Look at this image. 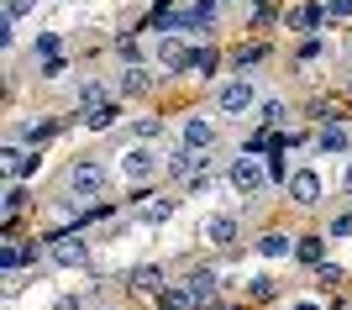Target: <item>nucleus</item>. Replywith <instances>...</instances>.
<instances>
[{
    "mask_svg": "<svg viewBox=\"0 0 352 310\" xmlns=\"http://www.w3.org/2000/svg\"><path fill=\"white\" fill-rule=\"evenodd\" d=\"M326 236H331V242H347L352 236V210H337V216L326 221Z\"/></svg>",
    "mask_w": 352,
    "mask_h": 310,
    "instance_id": "33",
    "label": "nucleus"
},
{
    "mask_svg": "<svg viewBox=\"0 0 352 310\" xmlns=\"http://www.w3.org/2000/svg\"><path fill=\"white\" fill-rule=\"evenodd\" d=\"M284 195H289V206L316 210V206L326 200V179H321V168H316V163H294V174H289V184H284Z\"/></svg>",
    "mask_w": 352,
    "mask_h": 310,
    "instance_id": "5",
    "label": "nucleus"
},
{
    "mask_svg": "<svg viewBox=\"0 0 352 310\" xmlns=\"http://www.w3.org/2000/svg\"><path fill=\"white\" fill-rule=\"evenodd\" d=\"M74 100H79V111H95V105H105V100H111V89H105L100 79H85V85L74 89Z\"/></svg>",
    "mask_w": 352,
    "mask_h": 310,
    "instance_id": "26",
    "label": "nucleus"
},
{
    "mask_svg": "<svg viewBox=\"0 0 352 310\" xmlns=\"http://www.w3.org/2000/svg\"><path fill=\"white\" fill-rule=\"evenodd\" d=\"M126 284L142 289V295H158L163 284H168V274H163V263H137V268H126Z\"/></svg>",
    "mask_w": 352,
    "mask_h": 310,
    "instance_id": "17",
    "label": "nucleus"
},
{
    "mask_svg": "<svg viewBox=\"0 0 352 310\" xmlns=\"http://www.w3.org/2000/svg\"><path fill=\"white\" fill-rule=\"evenodd\" d=\"M37 5H43V0H6V16H11V21H27Z\"/></svg>",
    "mask_w": 352,
    "mask_h": 310,
    "instance_id": "36",
    "label": "nucleus"
},
{
    "mask_svg": "<svg viewBox=\"0 0 352 310\" xmlns=\"http://www.w3.org/2000/svg\"><path fill=\"white\" fill-rule=\"evenodd\" d=\"M153 300H158V310H200V305H195V295H190V284H174V279L163 284Z\"/></svg>",
    "mask_w": 352,
    "mask_h": 310,
    "instance_id": "23",
    "label": "nucleus"
},
{
    "mask_svg": "<svg viewBox=\"0 0 352 310\" xmlns=\"http://www.w3.org/2000/svg\"><path fill=\"white\" fill-rule=\"evenodd\" d=\"M116 179L121 184H153V179H163V153L153 142H126L116 153Z\"/></svg>",
    "mask_w": 352,
    "mask_h": 310,
    "instance_id": "3",
    "label": "nucleus"
},
{
    "mask_svg": "<svg viewBox=\"0 0 352 310\" xmlns=\"http://www.w3.org/2000/svg\"><path fill=\"white\" fill-rule=\"evenodd\" d=\"M206 163H210V153H195V148H184V142H174V148L163 153V179H168V184H190Z\"/></svg>",
    "mask_w": 352,
    "mask_h": 310,
    "instance_id": "7",
    "label": "nucleus"
},
{
    "mask_svg": "<svg viewBox=\"0 0 352 310\" xmlns=\"http://www.w3.org/2000/svg\"><path fill=\"white\" fill-rule=\"evenodd\" d=\"M226 184H232L236 200H263V190L274 179H268V163L258 158V153H236V158L226 163Z\"/></svg>",
    "mask_w": 352,
    "mask_h": 310,
    "instance_id": "4",
    "label": "nucleus"
},
{
    "mask_svg": "<svg viewBox=\"0 0 352 310\" xmlns=\"http://www.w3.org/2000/svg\"><path fill=\"white\" fill-rule=\"evenodd\" d=\"M310 148H316V158H352V126L347 121H326Z\"/></svg>",
    "mask_w": 352,
    "mask_h": 310,
    "instance_id": "12",
    "label": "nucleus"
},
{
    "mask_svg": "<svg viewBox=\"0 0 352 310\" xmlns=\"http://www.w3.org/2000/svg\"><path fill=\"white\" fill-rule=\"evenodd\" d=\"M316 279H321V284H342V268H331V263H321V268H316Z\"/></svg>",
    "mask_w": 352,
    "mask_h": 310,
    "instance_id": "41",
    "label": "nucleus"
},
{
    "mask_svg": "<svg viewBox=\"0 0 352 310\" xmlns=\"http://www.w3.org/2000/svg\"><path fill=\"white\" fill-rule=\"evenodd\" d=\"M53 310H79V295H58V300H53Z\"/></svg>",
    "mask_w": 352,
    "mask_h": 310,
    "instance_id": "42",
    "label": "nucleus"
},
{
    "mask_svg": "<svg viewBox=\"0 0 352 310\" xmlns=\"http://www.w3.org/2000/svg\"><path fill=\"white\" fill-rule=\"evenodd\" d=\"M274 289H279V279H274V274H252V279H248V295H252V300H274Z\"/></svg>",
    "mask_w": 352,
    "mask_h": 310,
    "instance_id": "32",
    "label": "nucleus"
},
{
    "mask_svg": "<svg viewBox=\"0 0 352 310\" xmlns=\"http://www.w3.org/2000/svg\"><path fill=\"white\" fill-rule=\"evenodd\" d=\"M32 258H37V247H32V242H6V247H0V268H6V274H16V268H27Z\"/></svg>",
    "mask_w": 352,
    "mask_h": 310,
    "instance_id": "25",
    "label": "nucleus"
},
{
    "mask_svg": "<svg viewBox=\"0 0 352 310\" xmlns=\"http://www.w3.org/2000/svg\"><path fill=\"white\" fill-rule=\"evenodd\" d=\"M100 310H111V305H100Z\"/></svg>",
    "mask_w": 352,
    "mask_h": 310,
    "instance_id": "44",
    "label": "nucleus"
},
{
    "mask_svg": "<svg viewBox=\"0 0 352 310\" xmlns=\"http://www.w3.org/2000/svg\"><path fill=\"white\" fill-rule=\"evenodd\" d=\"M184 195H190V200H200V195H216V174H210V163L190 179V184H184Z\"/></svg>",
    "mask_w": 352,
    "mask_h": 310,
    "instance_id": "31",
    "label": "nucleus"
},
{
    "mask_svg": "<svg viewBox=\"0 0 352 310\" xmlns=\"http://www.w3.org/2000/svg\"><path fill=\"white\" fill-rule=\"evenodd\" d=\"M111 179H116V168H105V158H74L69 174H63V190H69L74 200H105V195H111Z\"/></svg>",
    "mask_w": 352,
    "mask_h": 310,
    "instance_id": "1",
    "label": "nucleus"
},
{
    "mask_svg": "<svg viewBox=\"0 0 352 310\" xmlns=\"http://www.w3.org/2000/svg\"><path fill=\"white\" fill-rule=\"evenodd\" d=\"M163 137V116H137L132 121V142H158Z\"/></svg>",
    "mask_w": 352,
    "mask_h": 310,
    "instance_id": "29",
    "label": "nucleus"
},
{
    "mask_svg": "<svg viewBox=\"0 0 352 310\" xmlns=\"http://www.w3.org/2000/svg\"><path fill=\"white\" fill-rule=\"evenodd\" d=\"M236 236H242V216H236V210H210L206 221H200V242H206V247H232Z\"/></svg>",
    "mask_w": 352,
    "mask_h": 310,
    "instance_id": "9",
    "label": "nucleus"
},
{
    "mask_svg": "<svg viewBox=\"0 0 352 310\" xmlns=\"http://www.w3.org/2000/svg\"><path fill=\"white\" fill-rule=\"evenodd\" d=\"M153 58H158V69H168V74H195V43H184V37H158V47H153Z\"/></svg>",
    "mask_w": 352,
    "mask_h": 310,
    "instance_id": "10",
    "label": "nucleus"
},
{
    "mask_svg": "<svg viewBox=\"0 0 352 310\" xmlns=\"http://www.w3.org/2000/svg\"><path fill=\"white\" fill-rule=\"evenodd\" d=\"M326 16H331V21H347V16H352V0H326Z\"/></svg>",
    "mask_w": 352,
    "mask_h": 310,
    "instance_id": "38",
    "label": "nucleus"
},
{
    "mask_svg": "<svg viewBox=\"0 0 352 310\" xmlns=\"http://www.w3.org/2000/svg\"><path fill=\"white\" fill-rule=\"evenodd\" d=\"M289 310H326V305H321L316 295H294V300H289Z\"/></svg>",
    "mask_w": 352,
    "mask_h": 310,
    "instance_id": "40",
    "label": "nucleus"
},
{
    "mask_svg": "<svg viewBox=\"0 0 352 310\" xmlns=\"http://www.w3.org/2000/svg\"><path fill=\"white\" fill-rule=\"evenodd\" d=\"M179 142L195 148V153H210L216 148V121H210L206 111H184V116H179Z\"/></svg>",
    "mask_w": 352,
    "mask_h": 310,
    "instance_id": "11",
    "label": "nucleus"
},
{
    "mask_svg": "<svg viewBox=\"0 0 352 310\" xmlns=\"http://www.w3.org/2000/svg\"><path fill=\"white\" fill-rule=\"evenodd\" d=\"M221 74V53L216 47H195V79H216Z\"/></svg>",
    "mask_w": 352,
    "mask_h": 310,
    "instance_id": "28",
    "label": "nucleus"
},
{
    "mask_svg": "<svg viewBox=\"0 0 352 310\" xmlns=\"http://www.w3.org/2000/svg\"><path fill=\"white\" fill-rule=\"evenodd\" d=\"M184 284H190V295H195L200 310H221V274L216 268H195Z\"/></svg>",
    "mask_w": 352,
    "mask_h": 310,
    "instance_id": "13",
    "label": "nucleus"
},
{
    "mask_svg": "<svg viewBox=\"0 0 352 310\" xmlns=\"http://www.w3.org/2000/svg\"><path fill=\"white\" fill-rule=\"evenodd\" d=\"M116 58L126 63V69H132V63H142V43H137L132 32H121V37H116Z\"/></svg>",
    "mask_w": 352,
    "mask_h": 310,
    "instance_id": "30",
    "label": "nucleus"
},
{
    "mask_svg": "<svg viewBox=\"0 0 352 310\" xmlns=\"http://www.w3.org/2000/svg\"><path fill=\"white\" fill-rule=\"evenodd\" d=\"M27 184H11V190H6V200H0V206H6V216H21V210H27Z\"/></svg>",
    "mask_w": 352,
    "mask_h": 310,
    "instance_id": "34",
    "label": "nucleus"
},
{
    "mask_svg": "<svg viewBox=\"0 0 352 310\" xmlns=\"http://www.w3.org/2000/svg\"><path fill=\"white\" fill-rule=\"evenodd\" d=\"M16 43H21V32H16V21H11V16H0V47L11 53Z\"/></svg>",
    "mask_w": 352,
    "mask_h": 310,
    "instance_id": "37",
    "label": "nucleus"
},
{
    "mask_svg": "<svg viewBox=\"0 0 352 310\" xmlns=\"http://www.w3.org/2000/svg\"><path fill=\"white\" fill-rule=\"evenodd\" d=\"M337 190L352 195V158H342V168H337Z\"/></svg>",
    "mask_w": 352,
    "mask_h": 310,
    "instance_id": "39",
    "label": "nucleus"
},
{
    "mask_svg": "<svg viewBox=\"0 0 352 310\" xmlns=\"http://www.w3.org/2000/svg\"><path fill=\"white\" fill-rule=\"evenodd\" d=\"M89 258H95L89 236H47V263L53 268H85Z\"/></svg>",
    "mask_w": 352,
    "mask_h": 310,
    "instance_id": "8",
    "label": "nucleus"
},
{
    "mask_svg": "<svg viewBox=\"0 0 352 310\" xmlns=\"http://www.w3.org/2000/svg\"><path fill=\"white\" fill-rule=\"evenodd\" d=\"M221 5L226 0H190V16H195V37H210L221 21Z\"/></svg>",
    "mask_w": 352,
    "mask_h": 310,
    "instance_id": "21",
    "label": "nucleus"
},
{
    "mask_svg": "<svg viewBox=\"0 0 352 310\" xmlns=\"http://www.w3.org/2000/svg\"><path fill=\"white\" fill-rule=\"evenodd\" d=\"M121 100H147L153 95V69H142V63H132V69H121Z\"/></svg>",
    "mask_w": 352,
    "mask_h": 310,
    "instance_id": "15",
    "label": "nucleus"
},
{
    "mask_svg": "<svg viewBox=\"0 0 352 310\" xmlns=\"http://www.w3.org/2000/svg\"><path fill=\"white\" fill-rule=\"evenodd\" d=\"M37 74H43L47 85H58V79L69 74V58H47V63H37Z\"/></svg>",
    "mask_w": 352,
    "mask_h": 310,
    "instance_id": "35",
    "label": "nucleus"
},
{
    "mask_svg": "<svg viewBox=\"0 0 352 310\" xmlns=\"http://www.w3.org/2000/svg\"><path fill=\"white\" fill-rule=\"evenodd\" d=\"M326 242H331V236H294V263H305V268H321L326 263Z\"/></svg>",
    "mask_w": 352,
    "mask_h": 310,
    "instance_id": "18",
    "label": "nucleus"
},
{
    "mask_svg": "<svg viewBox=\"0 0 352 310\" xmlns=\"http://www.w3.org/2000/svg\"><path fill=\"white\" fill-rule=\"evenodd\" d=\"M321 21H326V5H300V11H294V32H305V37H316Z\"/></svg>",
    "mask_w": 352,
    "mask_h": 310,
    "instance_id": "27",
    "label": "nucleus"
},
{
    "mask_svg": "<svg viewBox=\"0 0 352 310\" xmlns=\"http://www.w3.org/2000/svg\"><path fill=\"white\" fill-rule=\"evenodd\" d=\"M179 206H184V200H168V195H158V200H147V206L137 210V221H142V226H163V221H174V216H179Z\"/></svg>",
    "mask_w": 352,
    "mask_h": 310,
    "instance_id": "19",
    "label": "nucleus"
},
{
    "mask_svg": "<svg viewBox=\"0 0 352 310\" xmlns=\"http://www.w3.org/2000/svg\"><path fill=\"white\" fill-rule=\"evenodd\" d=\"M32 58H37V63H47V58H63V32L43 27L37 37H32Z\"/></svg>",
    "mask_w": 352,
    "mask_h": 310,
    "instance_id": "24",
    "label": "nucleus"
},
{
    "mask_svg": "<svg viewBox=\"0 0 352 310\" xmlns=\"http://www.w3.org/2000/svg\"><path fill=\"white\" fill-rule=\"evenodd\" d=\"M258 79L252 74H232V79H221L216 85V116H226V121H248L252 111H258Z\"/></svg>",
    "mask_w": 352,
    "mask_h": 310,
    "instance_id": "2",
    "label": "nucleus"
},
{
    "mask_svg": "<svg viewBox=\"0 0 352 310\" xmlns=\"http://www.w3.org/2000/svg\"><path fill=\"white\" fill-rule=\"evenodd\" d=\"M258 258H263V263H284V258H294V236L289 232H263V236H258Z\"/></svg>",
    "mask_w": 352,
    "mask_h": 310,
    "instance_id": "16",
    "label": "nucleus"
},
{
    "mask_svg": "<svg viewBox=\"0 0 352 310\" xmlns=\"http://www.w3.org/2000/svg\"><path fill=\"white\" fill-rule=\"evenodd\" d=\"M126 116V111H121V100H105V105H95V111H85V132H111V126H116V121Z\"/></svg>",
    "mask_w": 352,
    "mask_h": 310,
    "instance_id": "20",
    "label": "nucleus"
},
{
    "mask_svg": "<svg viewBox=\"0 0 352 310\" xmlns=\"http://www.w3.org/2000/svg\"><path fill=\"white\" fill-rule=\"evenodd\" d=\"M0 168H6V179H11V184H27V179H37V174H43V153L11 137V142L0 148Z\"/></svg>",
    "mask_w": 352,
    "mask_h": 310,
    "instance_id": "6",
    "label": "nucleus"
},
{
    "mask_svg": "<svg viewBox=\"0 0 352 310\" xmlns=\"http://www.w3.org/2000/svg\"><path fill=\"white\" fill-rule=\"evenodd\" d=\"M158 5H179V0H158Z\"/></svg>",
    "mask_w": 352,
    "mask_h": 310,
    "instance_id": "43",
    "label": "nucleus"
},
{
    "mask_svg": "<svg viewBox=\"0 0 352 310\" xmlns=\"http://www.w3.org/2000/svg\"><path fill=\"white\" fill-rule=\"evenodd\" d=\"M16 142H27V148H37V153H43L47 148V142H53V137H58V121H53V116H43V121H16Z\"/></svg>",
    "mask_w": 352,
    "mask_h": 310,
    "instance_id": "14",
    "label": "nucleus"
},
{
    "mask_svg": "<svg viewBox=\"0 0 352 310\" xmlns=\"http://www.w3.org/2000/svg\"><path fill=\"white\" fill-rule=\"evenodd\" d=\"M252 121H258V126H284V121H289V100H284V95H263L258 111H252Z\"/></svg>",
    "mask_w": 352,
    "mask_h": 310,
    "instance_id": "22",
    "label": "nucleus"
}]
</instances>
